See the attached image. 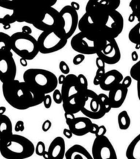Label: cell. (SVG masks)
<instances>
[{
    "mask_svg": "<svg viewBox=\"0 0 140 159\" xmlns=\"http://www.w3.org/2000/svg\"><path fill=\"white\" fill-rule=\"evenodd\" d=\"M61 18L60 30L68 40L74 35L79 24V15L71 5L65 6L59 12Z\"/></svg>",
    "mask_w": 140,
    "mask_h": 159,
    "instance_id": "cell-10",
    "label": "cell"
},
{
    "mask_svg": "<svg viewBox=\"0 0 140 159\" xmlns=\"http://www.w3.org/2000/svg\"><path fill=\"white\" fill-rule=\"evenodd\" d=\"M47 152L49 159H64L66 154L64 139L61 137H55L50 143Z\"/></svg>",
    "mask_w": 140,
    "mask_h": 159,
    "instance_id": "cell-21",
    "label": "cell"
},
{
    "mask_svg": "<svg viewBox=\"0 0 140 159\" xmlns=\"http://www.w3.org/2000/svg\"><path fill=\"white\" fill-rule=\"evenodd\" d=\"M6 107H0V115H4V112H6Z\"/></svg>",
    "mask_w": 140,
    "mask_h": 159,
    "instance_id": "cell-55",
    "label": "cell"
},
{
    "mask_svg": "<svg viewBox=\"0 0 140 159\" xmlns=\"http://www.w3.org/2000/svg\"><path fill=\"white\" fill-rule=\"evenodd\" d=\"M101 25L107 40L116 39L121 34L124 28V19L121 13L115 10L109 12Z\"/></svg>",
    "mask_w": 140,
    "mask_h": 159,
    "instance_id": "cell-11",
    "label": "cell"
},
{
    "mask_svg": "<svg viewBox=\"0 0 140 159\" xmlns=\"http://www.w3.org/2000/svg\"><path fill=\"white\" fill-rule=\"evenodd\" d=\"M71 6L72 8H74V9L75 10V11H77L78 10H79V8H80V6H79V4H78L77 2H72L71 3Z\"/></svg>",
    "mask_w": 140,
    "mask_h": 159,
    "instance_id": "cell-50",
    "label": "cell"
},
{
    "mask_svg": "<svg viewBox=\"0 0 140 159\" xmlns=\"http://www.w3.org/2000/svg\"><path fill=\"white\" fill-rule=\"evenodd\" d=\"M92 125V122L90 119L86 117H75L68 126L72 134L77 137H82L90 133Z\"/></svg>",
    "mask_w": 140,
    "mask_h": 159,
    "instance_id": "cell-18",
    "label": "cell"
},
{
    "mask_svg": "<svg viewBox=\"0 0 140 159\" xmlns=\"http://www.w3.org/2000/svg\"><path fill=\"white\" fill-rule=\"evenodd\" d=\"M58 0H16L15 4L16 21L33 24Z\"/></svg>",
    "mask_w": 140,
    "mask_h": 159,
    "instance_id": "cell-4",
    "label": "cell"
},
{
    "mask_svg": "<svg viewBox=\"0 0 140 159\" xmlns=\"http://www.w3.org/2000/svg\"><path fill=\"white\" fill-rule=\"evenodd\" d=\"M78 28L80 32L84 33L90 37L105 41L107 40L103 26L93 21L87 13H85L79 20Z\"/></svg>",
    "mask_w": 140,
    "mask_h": 159,
    "instance_id": "cell-16",
    "label": "cell"
},
{
    "mask_svg": "<svg viewBox=\"0 0 140 159\" xmlns=\"http://www.w3.org/2000/svg\"><path fill=\"white\" fill-rule=\"evenodd\" d=\"M11 50L19 57L31 61L39 53L37 40L31 34L17 32L11 35Z\"/></svg>",
    "mask_w": 140,
    "mask_h": 159,
    "instance_id": "cell-6",
    "label": "cell"
},
{
    "mask_svg": "<svg viewBox=\"0 0 140 159\" xmlns=\"http://www.w3.org/2000/svg\"><path fill=\"white\" fill-rule=\"evenodd\" d=\"M5 100L12 108L24 111L41 104L45 95L34 90L23 82L13 80L2 83Z\"/></svg>",
    "mask_w": 140,
    "mask_h": 159,
    "instance_id": "cell-1",
    "label": "cell"
},
{
    "mask_svg": "<svg viewBox=\"0 0 140 159\" xmlns=\"http://www.w3.org/2000/svg\"><path fill=\"white\" fill-rule=\"evenodd\" d=\"M137 91H138V96L140 101V81H137Z\"/></svg>",
    "mask_w": 140,
    "mask_h": 159,
    "instance_id": "cell-54",
    "label": "cell"
},
{
    "mask_svg": "<svg viewBox=\"0 0 140 159\" xmlns=\"http://www.w3.org/2000/svg\"><path fill=\"white\" fill-rule=\"evenodd\" d=\"M101 76H99L98 75H96L94 78V80H93V83H94V84L95 86L99 85L100 84V82H101Z\"/></svg>",
    "mask_w": 140,
    "mask_h": 159,
    "instance_id": "cell-48",
    "label": "cell"
},
{
    "mask_svg": "<svg viewBox=\"0 0 140 159\" xmlns=\"http://www.w3.org/2000/svg\"><path fill=\"white\" fill-rule=\"evenodd\" d=\"M0 51H12L11 36L2 32H0Z\"/></svg>",
    "mask_w": 140,
    "mask_h": 159,
    "instance_id": "cell-28",
    "label": "cell"
},
{
    "mask_svg": "<svg viewBox=\"0 0 140 159\" xmlns=\"http://www.w3.org/2000/svg\"><path fill=\"white\" fill-rule=\"evenodd\" d=\"M118 123L119 128L122 130H126L131 125V118L127 111H122L118 115Z\"/></svg>",
    "mask_w": 140,
    "mask_h": 159,
    "instance_id": "cell-26",
    "label": "cell"
},
{
    "mask_svg": "<svg viewBox=\"0 0 140 159\" xmlns=\"http://www.w3.org/2000/svg\"><path fill=\"white\" fill-rule=\"evenodd\" d=\"M131 58L133 60V61H137L138 60V54L135 51L133 52L131 54Z\"/></svg>",
    "mask_w": 140,
    "mask_h": 159,
    "instance_id": "cell-52",
    "label": "cell"
},
{
    "mask_svg": "<svg viewBox=\"0 0 140 159\" xmlns=\"http://www.w3.org/2000/svg\"><path fill=\"white\" fill-rule=\"evenodd\" d=\"M34 152V143L22 135L12 134L0 139V154L6 159H26Z\"/></svg>",
    "mask_w": 140,
    "mask_h": 159,
    "instance_id": "cell-3",
    "label": "cell"
},
{
    "mask_svg": "<svg viewBox=\"0 0 140 159\" xmlns=\"http://www.w3.org/2000/svg\"><path fill=\"white\" fill-rule=\"evenodd\" d=\"M23 78L29 87L44 95L53 93L58 85L57 76L46 69H28L24 72Z\"/></svg>",
    "mask_w": 140,
    "mask_h": 159,
    "instance_id": "cell-5",
    "label": "cell"
},
{
    "mask_svg": "<svg viewBox=\"0 0 140 159\" xmlns=\"http://www.w3.org/2000/svg\"><path fill=\"white\" fill-rule=\"evenodd\" d=\"M77 79L79 82V84H81L82 88L85 90L88 89V82L87 78L83 74H79L77 75Z\"/></svg>",
    "mask_w": 140,
    "mask_h": 159,
    "instance_id": "cell-34",
    "label": "cell"
},
{
    "mask_svg": "<svg viewBox=\"0 0 140 159\" xmlns=\"http://www.w3.org/2000/svg\"><path fill=\"white\" fill-rule=\"evenodd\" d=\"M98 98L100 99V101L101 102L103 107H104V108H105L106 114L108 113V112L111 111V109H112V107H111V106H110L109 102L108 96L104 93H100V94H98Z\"/></svg>",
    "mask_w": 140,
    "mask_h": 159,
    "instance_id": "cell-31",
    "label": "cell"
},
{
    "mask_svg": "<svg viewBox=\"0 0 140 159\" xmlns=\"http://www.w3.org/2000/svg\"><path fill=\"white\" fill-rule=\"evenodd\" d=\"M98 127L99 126H98L97 124L92 123V128H91V130H90V133H92V134H95L96 133V132H97V130H98Z\"/></svg>",
    "mask_w": 140,
    "mask_h": 159,
    "instance_id": "cell-46",
    "label": "cell"
},
{
    "mask_svg": "<svg viewBox=\"0 0 140 159\" xmlns=\"http://www.w3.org/2000/svg\"><path fill=\"white\" fill-rule=\"evenodd\" d=\"M60 91L64 112H69L73 114L80 112L84 102L86 90L83 89L79 84L77 75L75 74L66 75Z\"/></svg>",
    "mask_w": 140,
    "mask_h": 159,
    "instance_id": "cell-2",
    "label": "cell"
},
{
    "mask_svg": "<svg viewBox=\"0 0 140 159\" xmlns=\"http://www.w3.org/2000/svg\"><path fill=\"white\" fill-rule=\"evenodd\" d=\"M66 159H93L92 154L83 146L76 144L70 148L65 154Z\"/></svg>",
    "mask_w": 140,
    "mask_h": 159,
    "instance_id": "cell-23",
    "label": "cell"
},
{
    "mask_svg": "<svg viewBox=\"0 0 140 159\" xmlns=\"http://www.w3.org/2000/svg\"><path fill=\"white\" fill-rule=\"evenodd\" d=\"M130 76L136 81H140V61L132 66L130 70Z\"/></svg>",
    "mask_w": 140,
    "mask_h": 159,
    "instance_id": "cell-30",
    "label": "cell"
},
{
    "mask_svg": "<svg viewBox=\"0 0 140 159\" xmlns=\"http://www.w3.org/2000/svg\"><path fill=\"white\" fill-rule=\"evenodd\" d=\"M129 39L133 43L140 45V21L129 31Z\"/></svg>",
    "mask_w": 140,
    "mask_h": 159,
    "instance_id": "cell-27",
    "label": "cell"
},
{
    "mask_svg": "<svg viewBox=\"0 0 140 159\" xmlns=\"http://www.w3.org/2000/svg\"><path fill=\"white\" fill-rule=\"evenodd\" d=\"M53 99L55 104H62V98L61 91L59 89H55L53 91Z\"/></svg>",
    "mask_w": 140,
    "mask_h": 159,
    "instance_id": "cell-33",
    "label": "cell"
},
{
    "mask_svg": "<svg viewBox=\"0 0 140 159\" xmlns=\"http://www.w3.org/2000/svg\"><path fill=\"white\" fill-rule=\"evenodd\" d=\"M65 78L66 75H64V74H62L59 76V78H58V84H62L64 83V82L65 80Z\"/></svg>",
    "mask_w": 140,
    "mask_h": 159,
    "instance_id": "cell-49",
    "label": "cell"
},
{
    "mask_svg": "<svg viewBox=\"0 0 140 159\" xmlns=\"http://www.w3.org/2000/svg\"><path fill=\"white\" fill-rule=\"evenodd\" d=\"M46 151V147H45V144L44 143V142H42L41 141H38L37 143V145L35 147V152L36 154L38 156H40V157H42V154Z\"/></svg>",
    "mask_w": 140,
    "mask_h": 159,
    "instance_id": "cell-32",
    "label": "cell"
},
{
    "mask_svg": "<svg viewBox=\"0 0 140 159\" xmlns=\"http://www.w3.org/2000/svg\"><path fill=\"white\" fill-rule=\"evenodd\" d=\"M16 0H0V4L14 6L16 3Z\"/></svg>",
    "mask_w": 140,
    "mask_h": 159,
    "instance_id": "cell-44",
    "label": "cell"
},
{
    "mask_svg": "<svg viewBox=\"0 0 140 159\" xmlns=\"http://www.w3.org/2000/svg\"><path fill=\"white\" fill-rule=\"evenodd\" d=\"M132 83V78L130 75H127L123 78L122 81L121 82V84L122 85H124L125 87H126L127 89H129V87L131 85Z\"/></svg>",
    "mask_w": 140,
    "mask_h": 159,
    "instance_id": "cell-40",
    "label": "cell"
},
{
    "mask_svg": "<svg viewBox=\"0 0 140 159\" xmlns=\"http://www.w3.org/2000/svg\"><path fill=\"white\" fill-rule=\"evenodd\" d=\"M129 7L132 11L131 14L140 21V0H131Z\"/></svg>",
    "mask_w": 140,
    "mask_h": 159,
    "instance_id": "cell-29",
    "label": "cell"
},
{
    "mask_svg": "<svg viewBox=\"0 0 140 159\" xmlns=\"http://www.w3.org/2000/svg\"><path fill=\"white\" fill-rule=\"evenodd\" d=\"M64 117L66 120V123L67 125H68L75 118V114L71 113L69 112H64Z\"/></svg>",
    "mask_w": 140,
    "mask_h": 159,
    "instance_id": "cell-38",
    "label": "cell"
},
{
    "mask_svg": "<svg viewBox=\"0 0 140 159\" xmlns=\"http://www.w3.org/2000/svg\"><path fill=\"white\" fill-rule=\"evenodd\" d=\"M32 25L42 32L59 30L61 18L59 11L53 7L49 8Z\"/></svg>",
    "mask_w": 140,
    "mask_h": 159,
    "instance_id": "cell-13",
    "label": "cell"
},
{
    "mask_svg": "<svg viewBox=\"0 0 140 159\" xmlns=\"http://www.w3.org/2000/svg\"><path fill=\"white\" fill-rule=\"evenodd\" d=\"M42 157L44 158V159H49V155H48V152L47 151H45L44 153L42 154Z\"/></svg>",
    "mask_w": 140,
    "mask_h": 159,
    "instance_id": "cell-56",
    "label": "cell"
},
{
    "mask_svg": "<svg viewBox=\"0 0 140 159\" xmlns=\"http://www.w3.org/2000/svg\"><path fill=\"white\" fill-rule=\"evenodd\" d=\"M80 111L85 117L90 119H100L106 115L98 95L90 89L85 91L84 102Z\"/></svg>",
    "mask_w": 140,
    "mask_h": 159,
    "instance_id": "cell-9",
    "label": "cell"
},
{
    "mask_svg": "<svg viewBox=\"0 0 140 159\" xmlns=\"http://www.w3.org/2000/svg\"><path fill=\"white\" fill-rule=\"evenodd\" d=\"M19 62L20 64H21V65L23 66V67H27V66H28V61H27L26 59L21 58Z\"/></svg>",
    "mask_w": 140,
    "mask_h": 159,
    "instance_id": "cell-53",
    "label": "cell"
},
{
    "mask_svg": "<svg viewBox=\"0 0 140 159\" xmlns=\"http://www.w3.org/2000/svg\"><path fill=\"white\" fill-rule=\"evenodd\" d=\"M84 60H85V55L79 54L77 55H76L75 57L73 58L72 62L75 65H79L81 63H82Z\"/></svg>",
    "mask_w": 140,
    "mask_h": 159,
    "instance_id": "cell-37",
    "label": "cell"
},
{
    "mask_svg": "<svg viewBox=\"0 0 140 159\" xmlns=\"http://www.w3.org/2000/svg\"><path fill=\"white\" fill-rule=\"evenodd\" d=\"M25 130V125H24V122L23 121H18L15 124V130L16 132H23Z\"/></svg>",
    "mask_w": 140,
    "mask_h": 159,
    "instance_id": "cell-39",
    "label": "cell"
},
{
    "mask_svg": "<svg viewBox=\"0 0 140 159\" xmlns=\"http://www.w3.org/2000/svg\"><path fill=\"white\" fill-rule=\"evenodd\" d=\"M128 94V89L121 83L109 91L108 99L112 108H118L124 104Z\"/></svg>",
    "mask_w": 140,
    "mask_h": 159,
    "instance_id": "cell-20",
    "label": "cell"
},
{
    "mask_svg": "<svg viewBox=\"0 0 140 159\" xmlns=\"http://www.w3.org/2000/svg\"><path fill=\"white\" fill-rule=\"evenodd\" d=\"M96 65L98 69H105V63L98 57L96 59Z\"/></svg>",
    "mask_w": 140,
    "mask_h": 159,
    "instance_id": "cell-43",
    "label": "cell"
},
{
    "mask_svg": "<svg viewBox=\"0 0 140 159\" xmlns=\"http://www.w3.org/2000/svg\"><path fill=\"white\" fill-rule=\"evenodd\" d=\"M63 134H64V137H66L67 139H71L72 137V132L69 130V129H64V130H63Z\"/></svg>",
    "mask_w": 140,
    "mask_h": 159,
    "instance_id": "cell-45",
    "label": "cell"
},
{
    "mask_svg": "<svg viewBox=\"0 0 140 159\" xmlns=\"http://www.w3.org/2000/svg\"><path fill=\"white\" fill-rule=\"evenodd\" d=\"M105 40H98L90 37L83 32H79L72 36L71 48L74 51L83 55L96 54L104 47Z\"/></svg>",
    "mask_w": 140,
    "mask_h": 159,
    "instance_id": "cell-8",
    "label": "cell"
},
{
    "mask_svg": "<svg viewBox=\"0 0 140 159\" xmlns=\"http://www.w3.org/2000/svg\"><path fill=\"white\" fill-rule=\"evenodd\" d=\"M42 103L44 104V107L45 108L49 109L51 108V104H52V98L51 97V95L49 94L45 95Z\"/></svg>",
    "mask_w": 140,
    "mask_h": 159,
    "instance_id": "cell-36",
    "label": "cell"
},
{
    "mask_svg": "<svg viewBox=\"0 0 140 159\" xmlns=\"http://www.w3.org/2000/svg\"><path fill=\"white\" fill-rule=\"evenodd\" d=\"M16 75V65L12 51H0V81L13 80Z\"/></svg>",
    "mask_w": 140,
    "mask_h": 159,
    "instance_id": "cell-14",
    "label": "cell"
},
{
    "mask_svg": "<svg viewBox=\"0 0 140 159\" xmlns=\"http://www.w3.org/2000/svg\"><path fill=\"white\" fill-rule=\"evenodd\" d=\"M51 125H52V124H51V121L48 120V119H47V120L45 121L44 122H43V124L42 125V131L44 132H48L50 130V128H51Z\"/></svg>",
    "mask_w": 140,
    "mask_h": 159,
    "instance_id": "cell-42",
    "label": "cell"
},
{
    "mask_svg": "<svg viewBox=\"0 0 140 159\" xmlns=\"http://www.w3.org/2000/svg\"><path fill=\"white\" fill-rule=\"evenodd\" d=\"M97 57L107 65H115L120 61L121 52L116 39H107L101 50L96 54Z\"/></svg>",
    "mask_w": 140,
    "mask_h": 159,
    "instance_id": "cell-15",
    "label": "cell"
},
{
    "mask_svg": "<svg viewBox=\"0 0 140 159\" xmlns=\"http://www.w3.org/2000/svg\"><path fill=\"white\" fill-rule=\"evenodd\" d=\"M16 21V11L14 6L0 4V24L11 25Z\"/></svg>",
    "mask_w": 140,
    "mask_h": 159,
    "instance_id": "cell-22",
    "label": "cell"
},
{
    "mask_svg": "<svg viewBox=\"0 0 140 159\" xmlns=\"http://www.w3.org/2000/svg\"><path fill=\"white\" fill-rule=\"evenodd\" d=\"M68 39L59 30L42 32L37 39L39 53L49 54L61 50L67 44Z\"/></svg>",
    "mask_w": 140,
    "mask_h": 159,
    "instance_id": "cell-7",
    "label": "cell"
},
{
    "mask_svg": "<svg viewBox=\"0 0 140 159\" xmlns=\"http://www.w3.org/2000/svg\"><path fill=\"white\" fill-rule=\"evenodd\" d=\"M93 159H118L115 149L106 136L96 137L92 144Z\"/></svg>",
    "mask_w": 140,
    "mask_h": 159,
    "instance_id": "cell-12",
    "label": "cell"
},
{
    "mask_svg": "<svg viewBox=\"0 0 140 159\" xmlns=\"http://www.w3.org/2000/svg\"><path fill=\"white\" fill-rule=\"evenodd\" d=\"M12 124L7 115H0V139L12 134Z\"/></svg>",
    "mask_w": 140,
    "mask_h": 159,
    "instance_id": "cell-25",
    "label": "cell"
},
{
    "mask_svg": "<svg viewBox=\"0 0 140 159\" xmlns=\"http://www.w3.org/2000/svg\"><path fill=\"white\" fill-rule=\"evenodd\" d=\"M135 16H133L132 14H131L129 16V22H133L135 20Z\"/></svg>",
    "mask_w": 140,
    "mask_h": 159,
    "instance_id": "cell-57",
    "label": "cell"
},
{
    "mask_svg": "<svg viewBox=\"0 0 140 159\" xmlns=\"http://www.w3.org/2000/svg\"><path fill=\"white\" fill-rule=\"evenodd\" d=\"M105 69H98L97 71H96V75H98L99 76H101V77H102V76L105 74Z\"/></svg>",
    "mask_w": 140,
    "mask_h": 159,
    "instance_id": "cell-51",
    "label": "cell"
},
{
    "mask_svg": "<svg viewBox=\"0 0 140 159\" xmlns=\"http://www.w3.org/2000/svg\"><path fill=\"white\" fill-rule=\"evenodd\" d=\"M21 32L26 33V34H31V33L32 32V30L30 27H29V26H23L22 28V30Z\"/></svg>",
    "mask_w": 140,
    "mask_h": 159,
    "instance_id": "cell-47",
    "label": "cell"
},
{
    "mask_svg": "<svg viewBox=\"0 0 140 159\" xmlns=\"http://www.w3.org/2000/svg\"><path fill=\"white\" fill-rule=\"evenodd\" d=\"M107 132V129L105 125H101V126L98 127V129L96 133L95 134L96 137H102V136H105Z\"/></svg>",
    "mask_w": 140,
    "mask_h": 159,
    "instance_id": "cell-41",
    "label": "cell"
},
{
    "mask_svg": "<svg viewBox=\"0 0 140 159\" xmlns=\"http://www.w3.org/2000/svg\"><path fill=\"white\" fill-rule=\"evenodd\" d=\"M123 78V75L116 69H112L105 72L100 82V87L105 91H109L118 84L121 83Z\"/></svg>",
    "mask_w": 140,
    "mask_h": 159,
    "instance_id": "cell-19",
    "label": "cell"
},
{
    "mask_svg": "<svg viewBox=\"0 0 140 159\" xmlns=\"http://www.w3.org/2000/svg\"><path fill=\"white\" fill-rule=\"evenodd\" d=\"M59 70L61 71V72L64 75H68V74H69L70 68L68 67V64L66 63V62L63 61L59 62Z\"/></svg>",
    "mask_w": 140,
    "mask_h": 159,
    "instance_id": "cell-35",
    "label": "cell"
},
{
    "mask_svg": "<svg viewBox=\"0 0 140 159\" xmlns=\"http://www.w3.org/2000/svg\"><path fill=\"white\" fill-rule=\"evenodd\" d=\"M120 5V0H88L85 13L90 16L108 13L117 10Z\"/></svg>",
    "mask_w": 140,
    "mask_h": 159,
    "instance_id": "cell-17",
    "label": "cell"
},
{
    "mask_svg": "<svg viewBox=\"0 0 140 159\" xmlns=\"http://www.w3.org/2000/svg\"><path fill=\"white\" fill-rule=\"evenodd\" d=\"M127 159H140V134L133 139L126 151Z\"/></svg>",
    "mask_w": 140,
    "mask_h": 159,
    "instance_id": "cell-24",
    "label": "cell"
}]
</instances>
